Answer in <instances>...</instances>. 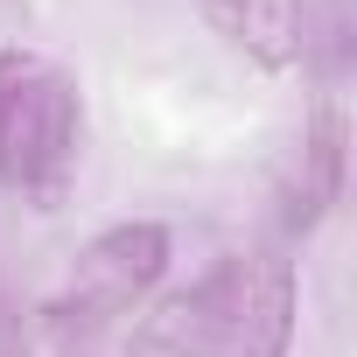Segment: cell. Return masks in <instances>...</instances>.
<instances>
[{
	"mask_svg": "<svg viewBox=\"0 0 357 357\" xmlns=\"http://www.w3.org/2000/svg\"><path fill=\"white\" fill-rule=\"evenodd\" d=\"M84 147V98L77 77L43 50H0V183L56 197Z\"/></svg>",
	"mask_w": 357,
	"mask_h": 357,
	"instance_id": "cell-1",
	"label": "cell"
},
{
	"mask_svg": "<svg viewBox=\"0 0 357 357\" xmlns=\"http://www.w3.org/2000/svg\"><path fill=\"white\" fill-rule=\"evenodd\" d=\"M294 315H301L294 259H287L280 245L259 252V259H245V301H238V322H231L225 357H287V343H294Z\"/></svg>",
	"mask_w": 357,
	"mask_h": 357,
	"instance_id": "cell-5",
	"label": "cell"
},
{
	"mask_svg": "<svg viewBox=\"0 0 357 357\" xmlns=\"http://www.w3.org/2000/svg\"><path fill=\"white\" fill-rule=\"evenodd\" d=\"M238 301H245V259L218 252L204 273H190L183 287H168L140 315L126 357H225L231 322H238Z\"/></svg>",
	"mask_w": 357,
	"mask_h": 357,
	"instance_id": "cell-3",
	"label": "cell"
},
{
	"mask_svg": "<svg viewBox=\"0 0 357 357\" xmlns=\"http://www.w3.org/2000/svg\"><path fill=\"white\" fill-rule=\"evenodd\" d=\"M211 36H225V50H238L259 70H294L301 63V36H308V0H197Z\"/></svg>",
	"mask_w": 357,
	"mask_h": 357,
	"instance_id": "cell-6",
	"label": "cell"
},
{
	"mask_svg": "<svg viewBox=\"0 0 357 357\" xmlns=\"http://www.w3.org/2000/svg\"><path fill=\"white\" fill-rule=\"evenodd\" d=\"M343 168H350V119H343V98L322 91L308 126H301V154H294V175L280 190V225L287 238L315 231L336 204H343Z\"/></svg>",
	"mask_w": 357,
	"mask_h": 357,
	"instance_id": "cell-4",
	"label": "cell"
},
{
	"mask_svg": "<svg viewBox=\"0 0 357 357\" xmlns=\"http://www.w3.org/2000/svg\"><path fill=\"white\" fill-rule=\"evenodd\" d=\"M168 259H175V231L161 218H126V225H105L91 231L70 266H63V287L43 301V329L56 343H77L119 315H133L161 280H168Z\"/></svg>",
	"mask_w": 357,
	"mask_h": 357,
	"instance_id": "cell-2",
	"label": "cell"
}]
</instances>
